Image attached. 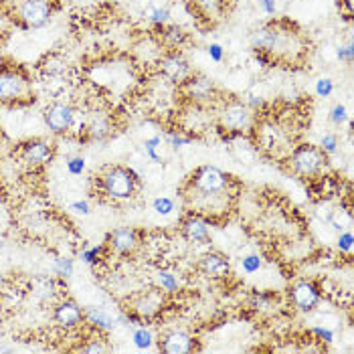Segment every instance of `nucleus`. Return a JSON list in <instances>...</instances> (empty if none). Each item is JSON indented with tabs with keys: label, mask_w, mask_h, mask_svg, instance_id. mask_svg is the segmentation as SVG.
<instances>
[{
	"label": "nucleus",
	"mask_w": 354,
	"mask_h": 354,
	"mask_svg": "<svg viewBox=\"0 0 354 354\" xmlns=\"http://www.w3.org/2000/svg\"><path fill=\"white\" fill-rule=\"evenodd\" d=\"M164 304H166V294L160 292V290L154 286L152 290L140 292L136 298L130 301V306H128L126 310H130L132 314H136L140 320L150 322V320H154V318L162 312Z\"/></svg>",
	"instance_id": "12"
},
{
	"label": "nucleus",
	"mask_w": 354,
	"mask_h": 354,
	"mask_svg": "<svg viewBox=\"0 0 354 354\" xmlns=\"http://www.w3.org/2000/svg\"><path fill=\"white\" fill-rule=\"evenodd\" d=\"M152 211L158 217H170L176 211V198L170 194H158L152 201Z\"/></svg>",
	"instance_id": "30"
},
{
	"label": "nucleus",
	"mask_w": 354,
	"mask_h": 354,
	"mask_svg": "<svg viewBox=\"0 0 354 354\" xmlns=\"http://www.w3.org/2000/svg\"><path fill=\"white\" fill-rule=\"evenodd\" d=\"M55 15V0H21L17 19L28 30L47 27Z\"/></svg>",
	"instance_id": "7"
},
{
	"label": "nucleus",
	"mask_w": 354,
	"mask_h": 354,
	"mask_svg": "<svg viewBox=\"0 0 354 354\" xmlns=\"http://www.w3.org/2000/svg\"><path fill=\"white\" fill-rule=\"evenodd\" d=\"M189 35L185 32V28L178 25H166L160 28V45L164 49H183V45L187 43Z\"/></svg>",
	"instance_id": "22"
},
{
	"label": "nucleus",
	"mask_w": 354,
	"mask_h": 354,
	"mask_svg": "<svg viewBox=\"0 0 354 354\" xmlns=\"http://www.w3.org/2000/svg\"><path fill=\"white\" fill-rule=\"evenodd\" d=\"M196 268H198V272L205 273L211 279H223L231 272L229 257L225 253H221V251H207V253H203L198 263H196Z\"/></svg>",
	"instance_id": "18"
},
{
	"label": "nucleus",
	"mask_w": 354,
	"mask_h": 354,
	"mask_svg": "<svg viewBox=\"0 0 354 354\" xmlns=\"http://www.w3.org/2000/svg\"><path fill=\"white\" fill-rule=\"evenodd\" d=\"M97 189L111 203L132 201L140 191V174L130 166H108L97 176Z\"/></svg>",
	"instance_id": "3"
},
{
	"label": "nucleus",
	"mask_w": 354,
	"mask_h": 354,
	"mask_svg": "<svg viewBox=\"0 0 354 354\" xmlns=\"http://www.w3.org/2000/svg\"><path fill=\"white\" fill-rule=\"evenodd\" d=\"M89 134H91V138H104L108 136L109 134V124L106 122V120H100V122H95L93 126H89Z\"/></svg>",
	"instance_id": "44"
},
{
	"label": "nucleus",
	"mask_w": 354,
	"mask_h": 354,
	"mask_svg": "<svg viewBox=\"0 0 354 354\" xmlns=\"http://www.w3.org/2000/svg\"><path fill=\"white\" fill-rule=\"evenodd\" d=\"M288 164L292 168V172L300 178L306 180H316L322 176V172L326 170L328 156L312 144H300L290 152Z\"/></svg>",
	"instance_id": "5"
},
{
	"label": "nucleus",
	"mask_w": 354,
	"mask_h": 354,
	"mask_svg": "<svg viewBox=\"0 0 354 354\" xmlns=\"http://www.w3.org/2000/svg\"><path fill=\"white\" fill-rule=\"evenodd\" d=\"M196 2V6L207 15V17H217L218 12H221V0H194Z\"/></svg>",
	"instance_id": "40"
},
{
	"label": "nucleus",
	"mask_w": 354,
	"mask_h": 354,
	"mask_svg": "<svg viewBox=\"0 0 354 354\" xmlns=\"http://www.w3.org/2000/svg\"><path fill=\"white\" fill-rule=\"evenodd\" d=\"M233 176L213 164L198 166L187 180L185 201L192 213H201L211 218V215L227 213L233 194Z\"/></svg>",
	"instance_id": "1"
},
{
	"label": "nucleus",
	"mask_w": 354,
	"mask_h": 354,
	"mask_svg": "<svg viewBox=\"0 0 354 354\" xmlns=\"http://www.w3.org/2000/svg\"><path fill=\"white\" fill-rule=\"evenodd\" d=\"M334 89H336L334 80H332V77H328V75L318 77V80H316V83H314V91H316V95H318V97H322V100L330 97V95L334 93Z\"/></svg>",
	"instance_id": "37"
},
{
	"label": "nucleus",
	"mask_w": 354,
	"mask_h": 354,
	"mask_svg": "<svg viewBox=\"0 0 354 354\" xmlns=\"http://www.w3.org/2000/svg\"><path fill=\"white\" fill-rule=\"evenodd\" d=\"M257 8L266 15V17H273L277 12V2L275 0H255Z\"/></svg>",
	"instance_id": "45"
},
{
	"label": "nucleus",
	"mask_w": 354,
	"mask_h": 354,
	"mask_svg": "<svg viewBox=\"0 0 354 354\" xmlns=\"http://www.w3.org/2000/svg\"><path fill=\"white\" fill-rule=\"evenodd\" d=\"M336 59H338L340 63H344V65H353L354 47H353V43H351V41H348L346 45H340V47L336 49Z\"/></svg>",
	"instance_id": "41"
},
{
	"label": "nucleus",
	"mask_w": 354,
	"mask_h": 354,
	"mask_svg": "<svg viewBox=\"0 0 354 354\" xmlns=\"http://www.w3.org/2000/svg\"><path fill=\"white\" fill-rule=\"evenodd\" d=\"M328 225L334 229V231H344V229H353V211L351 207H338V209H332V215L328 218Z\"/></svg>",
	"instance_id": "29"
},
{
	"label": "nucleus",
	"mask_w": 354,
	"mask_h": 354,
	"mask_svg": "<svg viewBox=\"0 0 354 354\" xmlns=\"http://www.w3.org/2000/svg\"><path fill=\"white\" fill-rule=\"evenodd\" d=\"M83 314H85V310H83L82 306L75 300H69V298L59 300L53 308L55 324L65 328V330H75V328L85 324L83 322Z\"/></svg>",
	"instance_id": "17"
},
{
	"label": "nucleus",
	"mask_w": 354,
	"mask_h": 354,
	"mask_svg": "<svg viewBox=\"0 0 354 354\" xmlns=\"http://www.w3.org/2000/svg\"><path fill=\"white\" fill-rule=\"evenodd\" d=\"M180 235L189 243H207L213 235V221L201 213H189L180 223Z\"/></svg>",
	"instance_id": "14"
},
{
	"label": "nucleus",
	"mask_w": 354,
	"mask_h": 354,
	"mask_svg": "<svg viewBox=\"0 0 354 354\" xmlns=\"http://www.w3.org/2000/svg\"><path fill=\"white\" fill-rule=\"evenodd\" d=\"M32 294L43 301L55 300L57 294H59V281L53 275H45V277H39L35 283H32Z\"/></svg>",
	"instance_id": "24"
},
{
	"label": "nucleus",
	"mask_w": 354,
	"mask_h": 354,
	"mask_svg": "<svg viewBox=\"0 0 354 354\" xmlns=\"http://www.w3.org/2000/svg\"><path fill=\"white\" fill-rule=\"evenodd\" d=\"M290 301L298 312H314L322 301V290L312 279H300L290 288Z\"/></svg>",
	"instance_id": "13"
},
{
	"label": "nucleus",
	"mask_w": 354,
	"mask_h": 354,
	"mask_svg": "<svg viewBox=\"0 0 354 354\" xmlns=\"http://www.w3.org/2000/svg\"><path fill=\"white\" fill-rule=\"evenodd\" d=\"M330 122L338 128H342L344 124H351V111L344 104H336L330 109Z\"/></svg>",
	"instance_id": "34"
},
{
	"label": "nucleus",
	"mask_w": 354,
	"mask_h": 354,
	"mask_svg": "<svg viewBox=\"0 0 354 354\" xmlns=\"http://www.w3.org/2000/svg\"><path fill=\"white\" fill-rule=\"evenodd\" d=\"M251 308L253 310H259V312H266L273 306V296L268 292H253L251 294Z\"/></svg>",
	"instance_id": "36"
},
{
	"label": "nucleus",
	"mask_w": 354,
	"mask_h": 354,
	"mask_svg": "<svg viewBox=\"0 0 354 354\" xmlns=\"http://www.w3.org/2000/svg\"><path fill=\"white\" fill-rule=\"evenodd\" d=\"M80 353H109V346L108 344H104V340H91L89 344H82L80 348H77Z\"/></svg>",
	"instance_id": "43"
},
{
	"label": "nucleus",
	"mask_w": 354,
	"mask_h": 354,
	"mask_svg": "<svg viewBox=\"0 0 354 354\" xmlns=\"http://www.w3.org/2000/svg\"><path fill=\"white\" fill-rule=\"evenodd\" d=\"M154 286L164 292L166 296H172L176 292H180L183 288V277L180 273H176L174 270H168V268H162V270H156L154 272Z\"/></svg>",
	"instance_id": "20"
},
{
	"label": "nucleus",
	"mask_w": 354,
	"mask_h": 354,
	"mask_svg": "<svg viewBox=\"0 0 354 354\" xmlns=\"http://www.w3.org/2000/svg\"><path fill=\"white\" fill-rule=\"evenodd\" d=\"M53 273L57 279H69V277H73V273H75V261L71 259V257H55L53 261Z\"/></svg>",
	"instance_id": "31"
},
{
	"label": "nucleus",
	"mask_w": 354,
	"mask_h": 354,
	"mask_svg": "<svg viewBox=\"0 0 354 354\" xmlns=\"http://www.w3.org/2000/svg\"><path fill=\"white\" fill-rule=\"evenodd\" d=\"M340 8L346 12V19H353L354 15V0H338Z\"/></svg>",
	"instance_id": "47"
},
{
	"label": "nucleus",
	"mask_w": 354,
	"mask_h": 354,
	"mask_svg": "<svg viewBox=\"0 0 354 354\" xmlns=\"http://www.w3.org/2000/svg\"><path fill=\"white\" fill-rule=\"evenodd\" d=\"M164 354H191L196 351V340L187 330H168L156 342Z\"/></svg>",
	"instance_id": "16"
},
{
	"label": "nucleus",
	"mask_w": 354,
	"mask_h": 354,
	"mask_svg": "<svg viewBox=\"0 0 354 354\" xmlns=\"http://www.w3.org/2000/svg\"><path fill=\"white\" fill-rule=\"evenodd\" d=\"M318 148L326 154L328 158H330V156H336L338 150H340V140H338V136H336L334 132H326L324 136L320 138Z\"/></svg>",
	"instance_id": "32"
},
{
	"label": "nucleus",
	"mask_w": 354,
	"mask_h": 354,
	"mask_svg": "<svg viewBox=\"0 0 354 354\" xmlns=\"http://www.w3.org/2000/svg\"><path fill=\"white\" fill-rule=\"evenodd\" d=\"M19 158L27 168H43L55 158V144L45 138H30L21 144L19 148Z\"/></svg>",
	"instance_id": "11"
},
{
	"label": "nucleus",
	"mask_w": 354,
	"mask_h": 354,
	"mask_svg": "<svg viewBox=\"0 0 354 354\" xmlns=\"http://www.w3.org/2000/svg\"><path fill=\"white\" fill-rule=\"evenodd\" d=\"M106 253H108V245L106 243H102V245H83L82 251H80V259L85 266L95 268V266H100L104 261Z\"/></svg>",
	"instance_id": "28"
},
{
	"label": "nucleus",
	"mask_w": 354,
	"mask_h": 354,
	"mask_svg": "<svg viewBox=\"0 0 354 354\" xmlns=\"http://www.w3.org/2000/svg\"><path fill=\"white\" fill-rule=\"evenodd\" d=\"M310 334L318 340V342H326V344H332L334 342V330H330L326 326H310Z\"/></svg>",
	"instance_id": "39"
},
{
	"label": "nucleus",
	"mask_w": 354,
	"mask_h": 354,
	"mask_svg": "<svg viewBox=\"0 0 354 354\" xmlns=\"http://www.w3.org/2000/svg\"><path fill=\"white\" fill-rule=\"evenodd\" d=\"M261 268H263V259H261V255H257V253H249V255H243V257H241V270H243V273H247V275L257 273Z\"/></svg>",
	"instance_id": "35"
},
{
	"label": "nucleus",
	"mask_w": 354,
	"mask_h": 354,
	"mask_svg": "<svg viewBox=\"0 0 354 354\" xmlns=\"http://www.w3.org/2000/svg\"><path fill=\"white\" fill-rule=\"evenodd\" d=\"M207 57L213 61V63H223L225 61V47L221 43H211L207 47Z\"/></svg>",
	"instance_id": "42"
},
{
	"label": "nucleus",
	"mask_w": 354,
	"mask_h": 354,
	"mask_svg": "<svg viewBox=\"0 0 354 354\" xmlns=\"http://www.w3.org/2000/svg\"><path fill=\"white\" fill-rule=\"evenodd\" d=\"M218 128L229 136H249L257 128V113L243 100L223 102L217 111Z\"/></svg>",
	"instance_id": "4"
},
{
	"label": "nucleus",
	"mask_w": 354,
	"mask_h": 354,
	"mask_svg": "<svg viewBox=\"0 0 354 354\" xmlns=\"http://www.w3.org/2000/svg\"><path fill=\"white\" fill-rule=\"evenodd\" d=\"M2 146H4V132H2V128H0V150H2Z\"/></svg>",
	"instance_id": "48"
},
{
	"label": "nucleus",
	"mask_w": 354,
	"mask_h": 354,
	"mask_svg": "<svg viewBox=\"0 0 354 354\" xmlns=\"http://www.w3.org/2000/svg\"><path fill=\"white\" fill-rule=\"evenodd\" d=\"M39 67H41V71H43V75H47V77H61L65 71H67V59H63L61 55H47L41 63H39Z\"/></svg>",
	"instance_id": "25"
},
{
	"label": "nucleus",
	"mask_w": 354,
	"mask_h": 354,
	"mask_svg": "<svg viewBox=\"0 0 354 354\" xmlns=\"http://www.w3.org/2000/svg\"><path fill=\"white\" fill-rule=\"evenodd\" d=\"M144 17H146V21H148L152 27L158 28V30L172 23V10H170L168 4L150 2V4L146 6V10H144Z\"/></svg>",
	"instance_id": "21"
},
{
	"label": "nucleus",
	"mask_w": 354,
	"mask_h": 354,
	"mask_svg": "<svg viewBox=\"0 0 354 354\" xmlns=\"http://www.w3.org/2000/svg\"><path fill=\"white\" fill-rule=\"evenodd\" d=\"M180 89H183L185 97L198 108L213 104L218 97V89L215 82L203 73H192L189 80L180 83Z\"/></svg>",
	"instance_id": "10"
},
{
	"label": "nucleus",
	"mask_w": 354,
	"mask_h": 354,
	"mask_svg": "<svg viewBox=\"0 0 354 354\" xmlns=\"http://www.w3.org/2000/svg\"><path fill=\"white\" fill-rule=\"evenodd\" d=\"M69 209H71L75 215H82V217H87V215L91 213V207H89L87 201H75V203L69 205Z\"/></svg>",
	"instance_id": "46"
},
{
	"label": "nucleus",
	"mask_w": 354,
	"mask_h": 354,
	"mask_svg": "<svg viewBox=\"0 0 354 354\" xmlns=\"http://www.w3.org/2000/svg\"><path fill=\"white\" fill-rule=\"evenodd\" d=\"M83 322L89 328H93L95 332H102V334H109L118 328V318L113 314H109L108 310L104 308H87L85 314H83Z\"/></svg>",
	"instance_id": "19"
},
{
	"label": "nucleus",
	"mask_w": 354,
	"mask_h": 354,
	"mask_svg": "<svg viewBox=\"0 0 354 354\" xmlns=\"http://www.w3.org/2000/svg\"><path fill=\"white\" fill-rule=\"evenodd\" d=\"M164 144L168 150H180L185 146H189L192 140H194V134L187 132V130H178V128H172V130H166L162 132Z\"/></svg>",
	"instance_id": "27"
},
{
	"label": "nucleus",
	"mask_w": 354,
	"mask_h": 354,
	"mask_svg": "<svg viewBox=\"0 0 354 354\" xmlns=\"http://www.w3.org/2000/svg\"><path fill=\"white\" fill-rule=\"evenodd\" d=\"M249 43H251L253 51L268 53L275 63L281 59H294L296 55L304 51V41H301L300 32L279 21L266 23L263 27L255 28Z\"/></svg>",
	"instance_id": "2"
},
{
	"label": "nucleus",
	"mask_w": 354,
	"mask_h": 354,
	"mask_svg": "<svg viewBox=\"0 0 354 354\" xmlns=\"http://www.w3.org/2000/svg\"><path fill=\"white\" fill-rule=\"evenodd\" d=\"M164 150H166V144H164L162 134H154V136L146 138V142H144V156L150 162L162 164Z\"/></svg>",
	"instance_id": "26"
},
{
	"label": "nucleus",
	"mask_w": 354,
	"mask_h": 354,
	"mask_svg": "<svg viewBox=\"0 0 354 354\" xmlns=\"http://www.w3.org/2000/svg\"><path fill=\"white\" fill-rule=\"evenodd\" d=\"M336 249H338L340 253L353 255V251H354L353 229H344V231H340V233H338V237H336Z\"/></svg>",
	"instance_id": "33"
},
{
	"label": "nucleus",
	"mask_w": 354,
	"mask_h": 354,
	"mask_svg": "<svg viewBox=\"0 0 354 354\" xmlns=\"http://www.w3.org/2000/svg\"><path fill=\"white\" fill-rule=\"evenodd\" d=\"M30 97V80L19 65L0 67V104H19Z\"/></svg>",
	"instance_id": "6"
},
{
	"label": "nucleus",
	"mask_w": 354,
	"mask_h": 354,
	"mask_svg": "<svg viewBox=\"0 0 354 354\" xmlns=\"http://www.w3.org/2000/svg\"><path fill=\"white\" fill-rule=\"evenodd\" d=\"M4 281H6V279H4V273L0 272V288H2V286H4Z\"/></svg>",
	"instance_id": "49"
},
{
	"label": "nucleus",
	"mask_w": 354,
	"mask_h": 354,
	"mask_svg": "<svg viewBox=\"0 0 354 354\" xmlns=\"http://www.w3.org/2000/svg\"><path fill=\"white\" fill-rule=\"evenodd\" d=\"M156 342H158V338H156L154 330L146 322H140L136 326H132V344L138 351H150L156 346Z\"/></svg>",
	"instance_id": "23"
},
{
	"label": "nucleus",
	"mask_w": 354,
	"mask_h": 354,
	"mask_svg": "<svg viewBox=\"0 0 354 354\" xmlns=\"http://www.w3.org/2000/svg\"><path fill=\"white\" fill-rule=\"evenodd\" d=\"M106 245H108L109 253L132 255V253H136L138 247L142 245V235L134 227H118L108 235Z\"/></svg>",
	"instance_id": "15"
},
{
	"label": "nucleus",
	"mask_w": 354,
	"mask_h": 354,
	"mask_svg": "<svg viewBox=\"0 0 354 354\" xmlns=\"http://www.w3.org/2000/svg\"><path fill=\"white\" fill-rule=\"evenodd\" d=\"M65 168L71 176H80L85 170V158L83 156H67L65 158Z\"/></svg>",
	"instance_id": "38"
},
{
	"label": "nucleus",
	"mask_w": 354,
	"mask_h": 354,
	"mask_svg": "<svg viewBox=\"0 0 354 354\" xmlns=\"http://www.w3.org/2000/svg\"><path fill=\"white\" fill-rule=\"evenodd\" d=\"M75 120H77L75 108L69 102H63V100L51 102L47 108L43 109V122L47 126V130L55 136L67 134L75 126Z\"/></svg>",
	"instance_id": "8"
},
{
	"label": "nucleus",
	"mask_w": 354,
	"mask_h": 354,
	"mask_svg": "<svg viewBox=\"0 0 354 354\" xmlns=\"http://www.w3.org/2000/svg\"><path fill=\"white\" fill-rule=\"evenodd\" d=\"M156 65L168 82L178 83V85L194 73L191 61L187 55L183 53V49H164L162 55L156 61Z\"/></svg>",
	"instance_id": "9"
}]
</instances>
